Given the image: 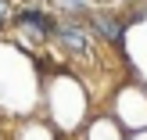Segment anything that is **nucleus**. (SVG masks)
<instances>
[{"mask_svg": "<svg viewBox=\"0 0 147 140\" xmlns=\"http://www.w3.org/2000/svg\"><path fill=\"white\" fill-rule=\"evenodd\" d=\"M0 18H4V0H0Z\"/></svg>", "mask_w": 147, "mask_h": 140, "instance_id": "4", "label": "nucleus"}, {"mask_svg": "<svg viewBox=\"0 0 147 140\" xmlns=\"http://www.w3.org/2000/svg\"><path fill=\"white\" fill-rule=\"evenodd\" d=\"M18 22H22V25L29 29V32H36V36H43V32L50 29L47 14H40V11H22V14H18Z\"/></svg>", "mask_w": 147, "mask_h": 140, "instance_id": "1", "label": "nucleus"}, {"mask_svg": "<svg viewBox=\"0 0 147 140\" xmlns=\"http://www.w3.org/2000/svg\"><path fill=\"white\" fill-rule=\"evenodd\" d=\"M122 22H115V18H100L97 22V32L104 36V40H111V43H122Z\"/></svg>", "mask_w": 147, "mask_h": 140, "instance_id": "3", "label": "nucleus"}, {"mask_svg": "<svg viewBox=\"0 0 147 140\" xmlns=\"http://www.w3.org/2000/svg\"><path fill=\"white\" fill-rule=\"evenodd\" d=\"M57 36H61V43L68 50H86V36L79 32V29H72V25H61L57 29Z\"/></svg>", "mask_w": 147, "mask_h": 140, "instance_id": "2", "label": "nucleus"}]
</instances>
